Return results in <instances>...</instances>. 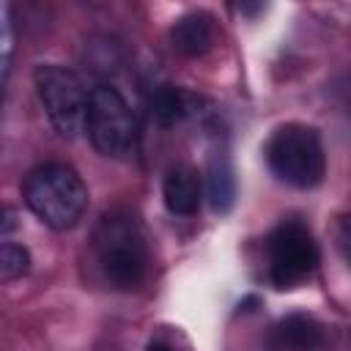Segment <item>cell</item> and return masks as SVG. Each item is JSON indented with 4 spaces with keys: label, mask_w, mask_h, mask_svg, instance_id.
Here are the masks:
<instances>
[{
    "label": "cell",
    "mask_w": 351,
    "mask_h": 351,
    "mask_svg": "<svg viewBox=\"0 0 351 351\" xmlns=\"http://www.w3.org/2000/svg\"><path fill=\"white\" fill-rule=\"evenodd\" d=\"M93 250L104 280L118 291H134L151 269V247L140 217L129 208H110L93 230Z\"/></svg>",
    "instance_id": "cell-1"
},
{
    "label": "cell",
    "mask_w": 351,
    "mask_h": 351,
    "mask_svg": "<svg viewBox=\"0 0 351 351\" xmlns=\"http://www.w3.org/2000/svg\"><path fill=\"white\" fill-rule=\"evenodd\" d=\"M22 200L30 214L52 230H71L88 208V186L66 162H44L22 178Z\"/></svg>",
    "instance_id": "cell-2"
},
{
    "label": "cell",
    "mask_w": 351,
    "mask_h": 351,
    "mask_svg": "<svg viewBox=\"0 0 351 351\" xmlns=\"http://www.w3.org/2000/svg\"><path fill=\"white\" fill-rule=\"evenodd\" d=\"M263 156L274 178L296 189H313L326 176V154L321 134L307 123L277 126L266 140Z\"/></svg>",
    "instance_id": "cell-3"
},
{
    "label": "cell",
    "mask_w": 351,
    "mask_h": 351,
    "mask_svg": "<svg viewBox=\"0 0 351 351\" xmlns=\"http://www.w3.org/2000/svg\"><path fill=\"white\" fill-rule=\"evenodd\" d=\"M82 132H88L90 145L107 159H126L134 151L137 121L129 101L115 85L101 82L90 88Z\"/></svg>",
    "instance_id": "cell-4"
},
{
    "label": "cell",
    "mask_w": 351,
    "mask_h": 351,
    "mask_svg": "<svg viewBox=\"0 0 351 351\" xmlns=\"http://www.w3.org/2000/svg\"><path fill=\"white\" fill-rule=\"evenodd\" d=\"M36 80V93L38 101L52 123V129L60 137H74L85 126V112H88V99L90 88L85 80L58 63H44L33 74Z\"/></svg>",
    "instance_id": "cell-5"
},
{
    "label": "cell",
    "mask_w": 351,
    "mask_h": 351,
    "mask_svg": "<svg viewBox=\"0 0 351 351\" xmlns=\"http://www.w3.org/2000/svg\"><path fill=\"white\" fill-rule=\"evenodd\" d=\"M266 255H269V277L280 288H291L313 274L318 263V244L304 222L285 219L269 233Z\"/></svg>",
    "instance_id": "cell-6"
},
{
    "label": "cell",
    "mask_w": 351,
    "mask_h": 351,
    "mask_svg": "<svg viewBox=\"0 0 351 351\" xmlns=\"http://www.w3.org/2000/svg\"><path fill=\"white\" fill-rule=\"evenodd\" d=\"M162 200L170 214L192 217L203 200V181L192 165H173L162 181Z\"/></svg>",
    "instance_id": "cell-7"
},
{
    "label": "cell",
    "mask_w": 351,
    "mask_h": 351,
    "mask_svg": "<svg viewBox=\"0 0 351 351\" xmlns=\"http://www.w3.org/2000/svg\"><path fill=\"white\" fill-rule=\"evenodd\" d=\"M214 38H217L214 16L206 11H189V14L178 16L176 25L170 27V47L181 58L206 55L214 47Z\"/></svg>",
    "instance_id": "cell-8"
},
{
    "label": "cell",
    "mask_w": 351,
    "mask_h": 351,
    "mask_svg": "<svg viewBox=\"0 0 351 351\" xmlns=\"http://www.w3.org/2000/svg\"><path fill=\"white\" fill-rule=\"evenodd\" d=\"M206 192H208V200H211L214 211H228L230 208L233 195H236V178H233L230 159L222 151H214V156L208 162Z\"/></svg>",
    "instance_id": "cell-9"
},
{
    "label": "cell",
    "mask_w": 351,
    "mask_h": 351,
    "mask_svg": "<svg viewBox=\"0 0 351 351\" xmlns=\"http://www.w3.org/2000/svg\"><path fill=\"white\" fill-rule=\"evenodd\" d=\"M148 112L159 126H173L186 115V96L173 85H159L148 99Z\"/></svg>",
    "instance_id": "cell-10"
},
{
    "label": "cell",
    "mask_w": 351,
    "mask_h": 351,
    "mask_svg": "<svg viewBox=\"0 0 351 351\" xmlns=\"http://www.w3.org/2000/svg\"><path fill=\"white\" fill-rule=\"evenodd\" d=\"M277 337L291 351H313L321 343V329L313 318L291 315L277 326Z\"/></svg>",
    "instance_id": "cell-11"
},
{
    "label": "cell",
    "mask_w": 351,
    "mask_h": 351,
    "mask_svg": "<svg viewBox=\"0 0 351 351\" xmlns=\"http://www.w3.org/2000/svg\"><path fill=\"white\" fill-rule=\"evenodd\" d=\"M30 271V252L27 247L3 239L0 241V285L3 282H14L19 277H25Z\"/></svg>",
    "instance_id": "cell-12"
},
{
    "label": "cell",
    "mask_w": 351,
    "mask_h": 351,
    "mask_svg": "<svg viewBox=\"0 0 351 351\" xmlns=\"http://www.w3.org/2000/svg\"><path fill=\"white\" fill-rule=\"evenodd\" d=\"M14 230H16V217H14V211L5 208V206H0V241L8 239V233H14Z\"/></svg>",
    "instance_id": "cell-13"
},
{
    "label": "cell",
    "mask_w": 351,
    "mask_h": 351,
    "mask_svg": "<svg viewBox=\"0 0 351 351\" xmlns=\"http://www.w3.org/2000/svg\"><path fill=\"white\" fill-rule=\"evenodd\" d=\"M145 351H173V348H170V346H167V343H162V340H151V343H148V348H145Z\"/></svg>",
    "instance_id": "cell-14"
}]
</instances>
